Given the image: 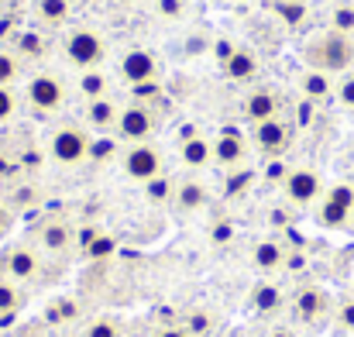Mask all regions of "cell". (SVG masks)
Returning a JSON list of instances; mask_svg holds the SVG:
<instances>
[{"mask_svg":"<svg viewBox=\"0 0 354 337\" xmlns=\"http://www.w3.org/2000/svg\"><path fill=\"white\" fill-rule=\"evenodd\" d=\"M90 145H93V134H90L83 124H73V120H69V124H55V127L48 131V138H45L48 158H52L55 165H66V169L90 162Z\"/></svg>","mask_w":354,"mask_h":337,"instance_id":"obj_1","label":"cell"},{"mask_svg":"<svg viewBox=\"0 0 354 337\" xmlns=\"http://www.w3.org/2000/svg\"><path fill=\"white\" fill-rule=\"evenodd\" d=\"M0 275L17 286H41L48 279V265L38 244H10L0 251Z\"/></svg>","mask_w":354,"mask_h":337,"instance_id":"obj_2","label":"cell"},{"mask_svg":"<svg viewBox=\"0 0 354 337\" xmlns=\"http://www.w3.org/2000/svg\"><path fill=\"white\" fill-rule=\"evenodd\" d=\"M306 62L310 69H320V73H348V66L354 62V42L348 35H337V31H324L317 35L310 45H306Z\"/></svg>","mask_w":354,"mask_h":337,"instance_id":"obj_3","label":"cell"},{"mask_svg":"<svg viewBox=\"0 0 354 337\" xmlns=\"http://www.w3.org/2000/svg\"><path fill=\"white\" fill-rule=\"evenodd\" d=\"M24 104L41 117H52L69 104V86L55 73H35L24 86Z\"/></svg>","mask_w":354,"mask_h":337,"instance_id":"obj_4","label":"cell"},{"mask_svg":"<svg viewBox=\"0 0 354 337\" xmlns=\"http://www.w3.org/2000/svg\"><path fill=\"white\" fill-rule=\"evenodd\" d=\"M66 59L83 73V69H100V62L107 59V42L97 28H73L62 42Z\"/></svg>","mask_w":354,"mask_h":337,"instance_id":"obj_5","label":"cell"},{"mask_svg":"<svg viewBox=\"0 0 354 337\" xmlns=\"http://www.w3.org/2000/svg\"><path fill=\"white\" fill-rule=\"evenodd\" d=\"M120 169L127 179L134 183H151L155 176H162V152L151 145V141H141V145H127L120 152Z\"/></svg>","mask_w":354,"mask_h":337,"instance_id":"obj_6","label":"cell"},{"mask_svg":"<svg viewBox=\"0 0 354 337\" xmlns=\"http://www.w3.org/2000/svg\"><path fill=\"white\" fill-rule=\"evenodd\" d=\"M292 313H296L299 324L320 327V324H327V320L334 317V303H330L327 289H320V286H303V289H296V296H292Z\"/></svg>","mask_w":354,"mask_h":337,"instance_id":"obj_7","label":"cell"},{"mask_svg":"<svg viewBox=\"0 0 354 337\" xmlns=\"http://www.w3.org/2000/svg\"><path fill=\"white\" fill-rule=\"evenodd\" d=\"M155 127H158V117H155L151 107H145V104H127V107H120L114 134H118L120 141H127V145H141V141H151Z\"/></svg>","mask_w":354,"mask_h":337,"instance_id":"obj_8","label":"cell"},{"mask_svg":"<svg viewBox=\"0 0 354 337\" xmlns=\"http://www.w3.org/2000/svg\"><path fill=\"white\" fill-rule=\"evenodd\" d=\"M282 190H286V200H289L292 207H310V203H317V200L324 197V179H320L317 169L299 165V169H289Z\"/></svg>","mask_w":354,"mask_h":337,"instance_id":"obj_9","label":"cell"},{"mask_svg":"<svg viewBox=\"0 0 354 337\" xmlns=\"http://www.w3.org/2000/svg\"><path fill=\"white\" fill-rule=\"evenodd\" d=\"M354 217V186L351 183H337L324 193V203H320V214L317 221L324 227H344Z\"/></svg>","mask_w":354,"mask_h":337,"instance_id":"obj_10","label":"cell"},{"mask_svg":"<svg viewBox=\"0 0 354 337\" xmlns=\"http://www.w3.org/2000/svg\"><path fill=\"white\" fill-rule=\"evenodd\" d=\"M289 145H292V124H289V120L272 117V120L254 124V148H258L265 158H282Z\"/></svg>","mask_w":354,"mask_h":337,"instance_id":"obj_11","label":"cell"},{"mask_svg":"<svg viewBox=\"0 0 354 337\" xmlns=\"http://www.w3.org/2000/svg\"><path fill=\"white\" fill-rule=\"evenodd\" d=\"M120 80L127 86H141V83H155L158 80V59L148 52V48H127L120 55V66H118Z\"/></svg>","mask_w":354,"mask_h":337,"instance_id":"obj_12","label":"cell"},{"mask_svg":"<svg viewBox=\"0 0 354 337\" xmlns=\"http://www.w3.org/2000/svg\"><path fill=\"white\" fill-rule=\"evenodd\" d=\"M35 244L45 251V255H69L73 248H76V230L66 224V221H59V217H48V221H41V224L35 227Z\"/></svg>","mask_w":354,"mask_h":337,"instance_id":"obj_13","label":"cell"},{"mask_svg":"<svg viewBox=\"0 0 354 337\" xmlns=\"http://www.w3.org/2000/svg\"><path fill=\"white\" fill-rule=\"evenodd\" d=\"M279 111H282V100H279V93L268 90V86H258V90H251V93L241 100V117H244L248 124L272 120V117H279Z\"/></svg>","mask_w":354,"mask_h":337,"instance_id":"obj_14","label":"cell"},{"mask_svg":"<svg viewBox=\"0 0 354 337\" xmlns=\"http://www.w3.org/2000/svg\"><path fill=\"white\" fill-rule=\"evenodd\" d=\"M244 158H248V141H244V134H241L237 127H224V131L214 138V162H217L221 169H237V165H244Z\"/></svg>","mask_w":354,"mask_h":337,"instance_id":"obj_15","label":"cell"},{"mask_svg":"<svg viewBox=\"0 0 354 337\" xmlns=\"http://www.w3.org/2000/svg\"><path fill=\"white\" fill-rule=\"evenodd\" d=\"M120 107L111 97H100V100H90L86 111H83V127L86 131H97V134H114L118 127Z\"/></svg>","mask_w":354,"mask_h":337,"instance_id":"obj_16","label":"cell"},{"mask_svg":"<svg viewBox=\"0 0 354 337\" xmlns=\"http://www.w3.org/2000/svg\"><path fill=\"white\" fill-rule=\"evenodd\" d=\"M221 69H224V76H227L231 83H254L258 73H261V59H258L251 48L237 45V52L221 66Z\"/></svg>","mask_w":354,"mask_h":337,"instance_id":"obj_17","label":"cell"},{"mask_svg":"<svg viewBox=\"0 0 354 337\" xmlns=\"http://www.w3.org/2000/svg\"><path fill=\"white\" fill-rule=\"evenodd\" d=\"M183 214H200V210H207V203H210V190L200 183V179H183V183H176V200H172Z\"/></svg>","mask_w":354,"mask_h":337,"instance_id":"obj_18","label":"cell"},{"mask_svg":"<svg viewBox=\"0 0 354 337\" xmlns=\"http://www.w3.org/2000/svg\"><path fill=\"white\" fill-rule=\"evenodd\" d=\"M24 303H28L24 286H17L14 279H3V275H0V327L14 324L17 313L24 310Z\"/></svg>","mask_w":354,"mask_h":337,"instance_id":"obj_19","label":"cell"},{"mask_svg":"<svg viewBox=\"0 0 354 337\" xmlns=\"http://www.w3.org/2000/svg\"><path fill=\"white\" fill-rule=\"evenodd\" d=\"M10 48L21 55V62H41L48 55V38L41 31H31V28H21L10 42Z\"/></svg>","mask_w":354,"mask_h":337,"instance_id":"obj_20","label":"cell"},{"mask_svg":"<svg viewBox=\"0 0 354 337\" xmlns=\"http://www.w3.org/2000/svg\"><path fill=\"white\" fill-rule=\"evenodd\" d=\"M179 158L186 169H207L214 162V141H207L203 134H189L179 145Z\"/></svg>","mask_w":354,"mask_h":337,"instance_id":"obj_21","label":"cell"},{"mask_svg":"<svg viewBox=\"0 0 354 337\" xmlns=\"http://www.w3.org/2000/svg\"><path fill=\"white\" fill-rule=\"evenodd\" d=\"M286 262H289L286 248H282L279 241H272V237L258 241L254 251H251V265H254L258 272H279V268H286Z\"/></svg>","mask_w":354,"mask_h":337,"instance_id":"obj_22","label":"cell"},{"mask_svg":"<svg viewBox=\"0 0 354 337\" xmlns=\"http://www.w3.org/2000/svg\"><path fill=\"white\" fill-rule=\"evenodd\" d=\"M83 303L80 300H73V296H59V300H52L48 307H45V324H52V327H69V324H76V320H83Z\"/></svg>","mask_w":354,"mask_h":337,"instance_id":"obj_23","label":"cell"},{"mask_svg":"<svg viewBox=\"0 0 354 337\" xmlns=\"http://www.w3.org/2000/svg\"><path fill=\"white\" fill-rule=\"evenodd\" d=\"M299 93L303 100H313V104H324L334 97V83H330V73H320V69H306L299 76Z\"/></svg>","mask_w":354,"mask_h":337,"instance_id":"obj_24","label":"cell"},{"mask_svg":"<svg viewBox=\"0 0 354 337\" xmlns=\"http://www.w3.org/2000/svg\"><path fill=\"white\" fill-rule=\"evenodd\" d=\"M73 14V0H35V17L45 28H62Z\"/></svg>","mask_w":354,"mask_h":337,"instance_id":"obj_25","label":"cell"},{"mask_svg":"<svg viewBox=\"0 0 354 337\" xmlns=\"http://www.w3.org/2000/svg\"><path fill=\"white\" fill-rule=\"evenodd\" d=\"M76 90H80V97L90 104V100H100V97H107V90H111V80H107V73H104V69H83V73H80V83H76Z\"/></svg>","mask_w":354,"mask_h":337,"instance_id":"obj_26","label":"cell"},{"mask_svg":"<svg viewBox=\"0 0 354 337\" xmlns=\"http://www.w3.org/2000/svg\"><path fill=\"white\" fill-rule=\"evenodd\" d=\"M21 69H24L21 55L10 45H0V86H14L21 80Z\"/></svg>","mask_w":354,"mask_h":337,"instance_id":"obj_27","label":"cell"},{"mask_svg":"<svg viewBox=\"0 0 354 337\" xmlns=\"http://www.w3.org/2000/svg\"><path fill=\"white\" fill-rule=\"evenodd\" d=\"M183 327H186L193 337H210L214 327H217V320H214L210 310H189V313L183 317Z\"/></svg>","mask_w":354,"mask_h":337,"instance_id":"obj_28","label":"cell"},{"mask_svg":"<svg viewBox=\"0 0 354 337\" xmlns=\"http://www.w3.org/2000/svg\"><path fill=\"white\" fill-rule=\"evenodd\" d=\"M145 197L151 200V203H169V200H176V183L169 179V176H155L151 183H145Z\"/></svg>","mask_w":354,"mask_h":337,"instance_id":"obj_29","label":"cell"},{"mask_svg":"<svg viewBox=\"0 0 354 337\" xmlns=\"http://www.w3.org/2000/svg\"><path fill=\"white\" fill-rule=\"evenodd\" d=\"M330 31H337V35H354V3H337L334 10H330Z\"/></svg>","mask_w":354,"mask_h":337,"instance_id":"obj_30","label":"cell"},{"mask_svg":"<svg viewBox=\"0 0 354 337\" xmlns=\"http://www.w3.org/2000/svg\"><path fill=\"white\" fill-rule=\"evenodd\" d=\"M83 337H124V324L114 317H97L83 327Z\"/></svg>","mask_w":354,"mask_h":337,"instance_id":"obj_31","label":"cell"},{"mask_svg":"<svg viewBox=\"0 0 354 337\" xmlns=\"http://www.w3.org/2000/svg\"><path fill=\"white\" fill-rule=\"evenodd\" d=\"M118 141H114V134H97L93 138V145H90V162H111V158H118Z\"/></svg>","mask_w":354,"mask_h":337,"instance_id":"obj_32","label":"cell"},{"mask_svg":"<svg viewBox=\"0 0 354 337\" xmlns=\"http://www.w3.org/2000/svg\"><path fill=\"white\" fill-rule=\"evenodd\" d=\"M114 251H118V241L104 230V234H100V237H97V241H93L86 251H83V258H90V262H104V258H111Z\"/></svg>","mask_w":354,"mask_h":337,"instance_id":"obj_33","label":"cell"},{"mask_svg":"<svg viewBox=\"0 0 354 337\" xmlns=\"http://www.w3.org/2000/svg\"><path fill=\"white\" fill-rule=\"evenodd\" d=\"M275 14H279L286 24H292V28L306 21V7H303L299 0H279V3H275Z\"/></svg>","mask_w":354,"mask_h":337,"instance_id":"obj_34","label":"cell"},{"mask_svg":"<svg viewBox=\"0 0 354 337\" xmlns=\"http://www.w3.org/2000/svg\"><path fill=\"white\" fill-rule=\"evenodd\" d=\"M17 107H21V97L14 93V86H0V124L14 120Z\"/></svg>","mask_w":354,"mask_h":337,"instance_id":"obj_35","label":"cell"},{"mask_svg":"<svg viewBox=\"0 0 354 337\" xmlns=\"http://www.w3.org/2000/svg\"><path fill=\"white\" fill-rule=\"evenodd\" d=\"M334 320H337V327H341V331L354 334V296L341 300V307L334 310Z\"/></svg>","mask_w":354,"mask_h":337,"instance_id":"obj_36","label":"cell"},{"mask_svg":"<svg viewBox=\"0 0 354 337\" xmlns=\"http://www.w3.org/2000/svg\"><path fill=\"white\" fill-rule=\"evenodd\" d=\"M155 10L165 17V21H179L186 14V0H155Z\"/></svg>","mask_w":354,"mask_h":337,"instance_id":"obj_37","label":"cell"},{"mask_svg":"<svg viewBox=\"0 0 354 337\" xmlns=\"http://www.w3.org/2000/svg\"><path fill=\"white\" fill-rule=\"evenodd\" d=\"M100 234H104V227H97V224L76 227V251L83 255V251H86V248H90V244H93V241H97Z\"/></svg>","mask_w":354,"mask_h":337,"instance_id":"obj_38","label":"cell"},{"mask_svg":"<svg viewBox=\"0 0 354 337\" xmlns=\"http://www.w3.org/2000/svg\"><path fill=\"white\" fill-rule=\"evenodd\" d=\"M279 303H282V296H279V289H272V286H261V289H258V296H254V307H258V310H265V313H268V310H275Z\"/></svg>","mask_w":354,"mask_h":337,"instance_id":"obj_39","label":"cell"},{"mask_svg":"<svg viewBox=\"0 0 354 337\" xmlns=\"http://www.w3.org/2000/svg\"><path fill=\"white\" fill-rule=\"evenodd\" d=\"M286 176H289V165L279 162V158H268V165H265V183H286Z\"/></svg>","mask_w":354,"mask_h":337,"instance_id":"obj_40","label":"cell"},{"mask_svg":"<svg viewBox=\"0 0 354 337\" xmlns=\"http://www.w3.org/2000/svg\"><path fill=\"white\" fill-rule=\"evenodd\" d=\"M234 52H237V42H231V38H217V42H214V59H217L221 66H224Z\"/></svg>","mask_w":354,"mask_h":337,"instance_id":"obj_41","label":"cell"},{"mask_svg":"<svg viewBox=\"0 0 354 337\" xmlns=\"http://www.w3.org/2000/svg\"><path fill=\"white\" fill-rule=\"evenodd\" d=\"M334 93H337V100H341L344 107H351L354 111V76H344V80L337 83V90H334Z\"/></svg>","mask_w":354,"mask_h":337,"instance_id":"obj_42","label":"cell"},{"mask_svg":"<svg viewBox=\"0 0 354 337\" xmlns=\"http://www.w3.org/2000/svg\"><path fill=\"white\" fill-rule=\"evenodd\" d=\"M313 113H317V104H313V100H299V107H296V124H299V127H310V124H313Z\"/></svg>","mask_w":354,"mask_h":337,"instance_id":"obj_43","label":"cell"},{"mask_svg":"<svg viewBox=\"0 0 354 337\" xmlns=\"http://www.w3.org/2000/svg\"><path fill=\"white\" fill-rule=\"evenodd\" d=\"M151 337H193L183 324H162L158 331H151Z\"/></svg>","mask_w":354,"mask_h":337,"instance_id":"obj_44","label":"cell"},{"mask_svg":"<svg viewBox=\"0 0 354 337\" xmlns=\"http://www.w3.org/2000/svg\"><path fill=\"white\" fill-rule=\"evenodd\" d=\"M10 224H14V210H10V203L0 197V237L10 230Z\"/></svg>","mask_w":354,"mask_h":337,"instance_id":"obj_45","label":"cell"},{"mask_svg":"<svg viewBox=\"0 0 354 337\" xmlns=\"http://www.w3.org/2000/svg\"><path fill=\"white\" fill-rule=\"evenodd\" d=\"M231 237H234V227L231 224H217L214 227V241H217V244H224V241H231Z\"/></svg>","mask_w":354,"mask_h":337,"instance_id":"obj_46","label":"cell"},{"mask_svg":"<svg viewBox=\"0 0 354 337\" xmlns=\"http://www.w3.org/2000/svg\"><path fill=\"white\" fill-rule=\"evenodd\" d=\"M268 337H296V331H289V327H275Z\"/></svg>","mask_w":354,"mask_h":337,"instance_id":"obj_47","label":"cell"},{"mask_svg":"<svg viewBox=\"0 0 354 337\" xmlns=\"http://www.w3.org/2000/svg\"><path fill=\"white\" fill-rule=\"evenodd\" d=\"M73 3H76V0H73Z\"/></svg>","mask_w":354,"mask_h":337,"instance_id":"obj_48","label":"cell"}]
</instances>
